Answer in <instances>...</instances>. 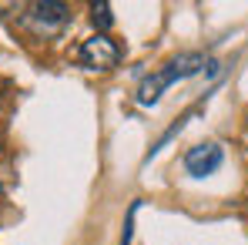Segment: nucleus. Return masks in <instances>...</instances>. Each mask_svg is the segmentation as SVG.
<instances>
[{
    "label": "nucleus",
    "instance_id": "nucleus-1",
    "mask_svg": "<svg viewBox=\"0 0 248 245\" xmlns=\"http://www.w3.org/2000/svg\"><path fill=\"white\" fill-rule=\"evenodd\" d=\"M67 7L57 3V0H41V3H31V14H24V27H31L37 37H50L57 34L64 24H67Z\"/></svg>",
    "mask_w": 248,
    "mask_h": 245
},
{
    "label": "nucleus",
    "instance_id": "nucleus-2",
    "mask_svg": "<svg viewBox=\"0 0 248 245\" xmlns=\"http://www.w3.org/2000/svg\"><path fill=\"white\" fill-rule=\"evenodd\" d=\"M78 61H81L87 71H111L121 61V50H118V44L111 41L108 34H94V37H87L81 44Z\"/></svg>",
    "mask_w": 248,
    "mask_h": 245
},
{
    "label": "nucleus",
    "instance_id": "nucleus-3",
    "mask_svg": "<svg viewBox=\"0 0 248 245\" xmlns=\"http://www.w3.org/2000/svg\"><path fill=\"white\" fill-rule=\"evenodd\" d=\"M221 162H225V151H221V145H215V141L195 145V148L185 155V168H188V175H195V178L215 175V171L221 168Z\"/></svg>",
    "mask_w": 248,
    "mask_h": 245
},
{
    "label": "nucleus",
    "instance_id": "nucleus-4",
    "mask_svg": "<svg viewBox=\"0 0 248 245\" xmlns=\"http://www.w3.org/2000/svg\"><path fill=\"white\" fill-rule=\"evenodd\" d=\"M174 84V74H171V67H158L155 74H148L144 81H141V87H138V101L141 104H158L161 101V94H165L168 87Z\"/></svg>",
    "mask_w": 248,
    "mask_h": 245
},
{
    "label": "nucleus",
    "instance_id": "nucleus-5",
    "mask_svg": "<svg viewBox=\"0 0 248 245\" xmlns=\"http://www.w3.org/2000/svg\"><path fill=\"white\" fill-rule=\"evenodd\" d=\"M91 20H94V27L108 31V27L114 24V17H111V3H91Z\"/></svg>",
    "mask_w": 248,
    "mask_h": 245
},
{
    "label": "nucleus",
    "instance_id": "nucleus-6",
    "mask_svg": "<svg viewBox=\"0 0 248 245\" xmlns=\"http://www.w3.org/2000/svg\"><path fill=\"white\" fill-rule=\"evenodd\" d=\"M138 208H141V202H131V208H127V222H124L121 245H131V239H134V215H138Z\"/></svg>",
    "mask_w": 248,
    "mask_h": 245
}]
</instances>
